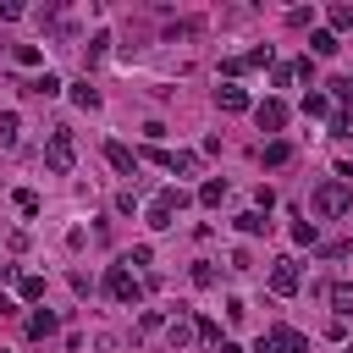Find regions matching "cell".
<instances>
[{
  "mask_svg": "<svg viewBox=\"0 0 353 353\" xmlns=\"http://www.w3.org/2000/svg\"><path fill=\"white\" fill-rule=\"evenodd\" d=\"M309 210H314V215H325V221H336V215H347V210H353V188L331 176V182H320V188L309 193Z\"/></svg>",
  "mask_w": 353,
  "mask_h": 353,
  "instance_id": "6da1fadb",
  "label": "cell"
},
{
  "mask_svg": "<svg viewBox=\"0 0 353 353\" xmlns=\"http://www.w3.org/2000/svg\"><path fill=\"white\" fill-rule=\"evenodd\" d=\"M188 204V193L182 188H160L154 199H149V210H143V221L154 226V232H165V226H176V210Z\"/></svg>",
  "mask_w": 353,
  "mask_h": 353,
  "instance_id": "7a4b0ae2",
  "label": "cell"
},
{
  "mask_svg": "<svg viewBox=\"0 0 353 353\" xmlns=\"http://www.w3.org/2000/svg\"><path fill=\"white\" fill-rule=\"evenodd\" d=\"M44 165H50L55 176H66V171L77 165V143H72V132H66V127H55V132H50V143H44Z\"/></svg>",
  "mask_w": 353,
  "mask_h": 353,
  "instance_id": "3957f363",
  "label": "cell"
},
{
  "mask_svg": "<svg viewBox=\"0 0 353 353\" xmlns=\"http://www.w3.org/2000/svg\"><path fill=\"white\" fill-rule=\"evenodd\" d=\"M303 347H309V336L292 331V325H270V331L254 342V353H303Z\"/></svg>",
  "mask_w": 353,
  "mask_h": 353,
  "instance_id": "277c9868",
  "label": "cell"
},
{
  "mask_svg": "<svg viewBox=\"0 0 353 353\" xmlns=\"http://www.w3.org/2000/svg\"><path fill=\"white\" fill-rule=\"evenodd\" d=\"M105 292H110L116 303H138V298H143V281H138L127 265H110V270H105Z\"/></svg>",
  "mask_w": 353,
  "mask_h": 353,
  "instance_id": "5b68a950",
  "label": "cell"
},
{
  "mask_svg": "<svg viewBox=\"0 0 353 353\" xmlns=\"http://www.w3.org/2000/svg\"><path fill=\"white\" fill-rule=\"evenodd\" d=\"M298 287H303L298 259H270V292H276V298H292Z\"/></svg>",
  "mask_w": 353,
  "mask_h": 353,
  "instance_id": "8992f818",
  "label": "cell"
},
{
  "mask_svg": "<svg viewBox=\"0 0 353 353\" xmlns=\"http://www.w3.org/2000/svg\"><path fill=\"white\" fill-rule=\"evenodd\" d=\"M254 66H270V44H254L248 55H232V61H221V72H226V77H237V72H254Z\"/></svg>",
  "mask_w": 353,
  "mask_h": 353,
  "instance_id": "52a82bcc",
  "label": "cell"
},
{
  "mask_svg": "<svg viewBox=\"0 0 353 353\" xmlns=\"http://www.w3.org/2000/svg\"><path fill=\"white\" fill-rule=\"evenodd\" d=\"M254 121H259V132H281L287 127V105L281 99H259L254 105Z\"/></svg>",
  "mask_w": 353,
  "mask_h": 353,
  "instance_id": "ba28073f",
  "label": "cell"
},
{
  "mask_svg": "<svg viewBox=\"0 0 353 353\" xmlns=\"http://www.w3.org/2000/svg\"><path fill=\"white\" fill-rule=\"evenodd\" d=\"M325 303L336 309V320H347V314H353V281H331V287H325Z\"/></svg>",
  "mask_w": 353,
  "mask_h": 353,
  "instance_id": "9c48e42d",
  "label": "cell"
},
{
  "mask_svg": "<svg viewBox=\"0 0 353 353\" xmlns=\"http://www.w3.org/2000/svg\"><path fill=\"white\" fill-rule=\"evenodd\" d=\"M215 105H221L226 116H237V110H248V94H243L237 83H221V88H215Z\"/></svg>",
  "mask_w": 353,
  "mask_h": 353,
  "instance_id": "30bf717a",
  "label": "cell"
},
{
  "mask_svg": "<svg viewBox=\"0 0 353 353\" xmlns=\"http://www.w3.org/2000/svg\"><path fill=\"white\" fill-rule=\"evenodd\" d=\"M105 160H110L121 176H138V154H132L127 143H105Z\"/></svg>",
  "mask_w": 353,
  "mask_h": 353,
  "instance_id": "8fae6325",
  "label": "cell"
},
{
  "mask_svg": "<svg viewBox=\"0 0 353 353\" xmlns=\"http://www.w3.org/2000/svg\"><path fill=\"white\" fill-rule=\"evenodd\" d=\"M165 342H171V347L182 353V347L193 342V320H188V314H176V320H165Z\"/></svg>",
  "mask_w": 353,
  "mask_h": 353,
  "instance_id": "7c38bea8",
  "label": "cell"
},
{
  "mask_svg": "<svg viewBox=\"0 0 353 353\" xmlns=\"http://www.w3.org/2000/svg\"><path fill=\"white\" fill-rule=\"evenodd\" d=\"M22 94H33V99H55V94H61V77H55V72H44V77L22 83Z\"/></svg>",
  "mask_w": 353,
  "mask_h": 353,
  "instance_id": "4fadbf2b",
  "label": "cell"
},
{
  "mask_svg": "<svg viewBox=\"0 0 353 353\" xmlns=\"http://www.w3.org/2000/svg\"><path fill=\"white\" fill-rule=\"evenodd\" d=\"M55 325H61V320H55L50 309H33V314H28V336H39V342H44V336H55Z\"/></svg>",
  "mask_w": 353,
  "mask_h": 353,
  "instance_id": "5bb4252c",
  "label": "cell"
},
{
  "mask_svg": "<svg viewBox=\"0 0 353 353\" xmlns=\"http://www.w3.org/2000/svg\"><path fill=\"white\" fill-rule=\"evenodd\" d=\"M309 50H314V55L325 61V55H336V50H342V39H336L331 28H320V33H309Z\"/></svg>",
  "mask_w": 353,
  "mask_h": 353,
  "instance_id": "9a60e30c",
  "label": "cell"
},
{
  "mask_svg": "<svg viewBox=\"0 0 353 353\" xmlns=\"http://www.w3.org/2000/svg\"><path fill=\"white\" fill-rule=\"evenodd\" d=\"M259 160H265V165H287V160H292V143H287V138H270V143L259 149Z\"/></svg>",
  "mask_w": 353,
  "mask_h": 353,
  "instance_id": "2e32d148",
  "label": "cell"
},
{
  "mask_svg": "<svg viewBox=\"0 0 353 353\" xmlns=\"http://www.w3.org/2000/svg\"><path fill=\"white\" fill-rule=\"evenodd\" d=\"M17 132H22V116L17 110H0V149H17Z\"/></svg>",
  "mask_w": 353,
  "mask_h": 353,
  "instance_id": "e0dca14e",
  "label": "cell"
},
{
  "mask_svg": "<svg viewBox=\"0 0 353 353\" xmlns=\"http://www.w3.org/2000/svg\"><path fill=\"white\" fill-rule=\"evenodd\" d=\"M72 105H83V110H99V88L83 77V83H72Z\"/></svg>",
  "mask_w": 353,
  "mask_h": 353,
  "instance_id": "ac0fdd59",
  "label": "cell"
},
{
  "mask_svg": "<svg viewBox=\"0 0 353 353\" xmlns=\"http://www.w3.org/2000/svg\"><path fill=\"white\" fill-rule=\"evenodd\" d=\"M221 199H226V182H221V176H210V182H199V204H210V210H215Z\"/></svg>",
  "mask_w": 353,
  "mask_h": 353,
  "instance_id": "d6986e66",
  "label": "cell"
},
{
  "mask_svg": "<svg viewBox=\"0 0 353 353\" xmlns=\"http://www.w3.org/2000/svg\"><path fill=\"white\" fill-rule=\"evenodd\" d=\"M265 226H270V221H265L259 210H243V215H237V232H243V237H259Z\"/></svg>",
  "mask_w": 353,
  "mask_h": 353,
  "instance_id": "ffe728a7",
  "label": "cell"
},
{
  "mask_svg": "<svg viewBox=\"0 0 353 353\" xmlns=\"http://www.w3.org/2000/svg\"><path fill=\"white\" fill-rule=\"evenodd\" d=\"M325 88H331V99H336V105H347V110H353V77H331Z\"/></svg>",
  "mask_w": 353,
  "mask_h": 353,
  "instance_id": "44dd1931",
  "label": "cell"
},
{
  "mask_svg": "<svg viewBox=\"0 0 353 353\" xmlns=\"http://www.w3.org/2000/svg\"><path fill=\"white\" fill-rule=\"evenodd\" d=\"M331 33H353V6H331Z\"/></svg>",
  "mask_w": 353,
  "mask_h": 353,
  "instance_id": "7402d4cb",
  "label": "cell"
},
{
  "mask_svg": "<svg viewBox=\"0 0 353 353\" xmlns=\"http://www.w3.org/2000/svg\"><path fill=\"white\" fill-rule=\"evenodd\" d=\"M303 116H331V94H303Z\"/></svg>",
  "mask_w": 353,
  "mask_h": 353,
  "instance_id": "603a6c76",
  "label": "cell"
},
{
  "mask_svg": "<svg viewBox=\"0 0 353 353\" xmlns=\"http://www.w3.org/2000/svg\"><path fill=\"white\" fill-rule=\"evenodd\" d=\"M17 292H22L28 303H39V298H44V276H22V281H17Z\"/></svg>",
  "mask_w": 353,
  "mask_h": 353,
  "instance_id": "cb8c5ba5",
  "label": "cell"
},
{
  "mask_svg": "<svg viewBox=\"0 0 353 353\" xmlns=\"http://www.w3.org/2000/svg\"><path fill=\"white\" fill-rule=\"evenodd\" d=\"M193 336H204V342H221V325H215L210 314H193Z\"/></svg>",
  "mask_w": 353,
  "mask_h": 353,
  "instance_id": "d4e9b609",
  "label": "cell"
},
{
  "mask_svg": "<svg viewBox=\"0 0 353 353\" xmlns=\"http://www.w3.org/2000/svg\"><path fill=\"white\" fill-rule=\"evenodd\" d=\"M331 138H353V110H336L331 116Z\"/></svg>",
  "mask_w": 353,
  "mask_h": 353,
  "instance_id": "484cf974",
  "label": "cell"
},
{
  "mask_svg": "<svg viewBox=\"0 0 353 353\" xmlns=\"http://www.w3.org/2000/svg\"><path fill=\"white\" fill-rule=\"evenodd\" d=\"M17 210H22V215H39V193H33V188H17Z\"/></svg>",
  "mask_w": 353,
  "mask_h": 353,
  "instance_id": "4316f807",
  "label": "cell"
},
{
  "mask_svg": "<svg viewBox=\"0 0 353 353\" xmlns=\"http://www.w3.org/2000/svg\"><path fill=\"white\" fill-rule=\"evenodd\" d=\"M11 55H17V66H39V44H17Z\"/></svg>",
  "mask_w": 353,
  "mask_h": 353,
  "instance_id": "83f0119b",
  "label": "cell"
},
{
  "mask_svg": "<svg viewBox=\"0 0 353 353\" xmlns=\"http://www.w3.org/2000/svg\"><path fill=\"white\" fill-rule=\"evenodd\" d=\"M105 50H110V33H94V39H88V61H99Z\"/></svg>",
  "mask_w": 353,
  "mask_h": 353,
  "instance_id": "f1b7e54d",
  "label": "cell"
},
{
  "mask_svg": "<svg viewBox=\"0 0 353 353\" xmlns=\"http://www.w3.org/2000/svg\"><path fill=\"white\" fill-rule=\"evenodd\" d=\"M270 83H276V88H287V83H292V66H287V61H276V66H270Z\"/></svg>",
  "mask_w": 353,
  "mask_h": 353,
  "instance_id": "f546056e",
  "label": "cell"
},
{
  "mask_svg": "<svg viewBox=\"0 0 353 353\" xmlns=\"http://www.w3.org/2000/svg\"><path fill=\"white\" fill-rule=\"evenodd\" d=\"M171 171H199V154H182V149H176V154H171Z\"/></svg>",
  "mask_w": 353,
  "mask_h": 353,
  "instance_id": "4dcf8cb0",
  "label": "cell"
},
{
  "mask_svg": "<svg viewBox=\"0 0 353 353\" xmlns=\"http://www.w3.org/2000/svg\"><path fill=\"white\" fill-rule=\"evenodd\" d=\"M149 259H154V248H149V243H138V248H132L121 265H149Z\"/></svg>",
  "mask_w": 353,
  "mask_h": 353,
  "instance_id": "1f68e13d",
  "label": "cell"
},
{
  "mask_svg": "<svg viewBox=\"0 0 353 353\" xmlns=\"http://www.w3.org/2000/svg\"><path fill=\"white\" fill-rule=\"evenodd\" d=\"M193 281H199V287H215V265L199 259V265H193Z\"/></svg>",
  "mask_w": 353,
  "mask_h": 353,
  "instance_id": "d6a6232c",
  "label": "cell"
},
{
  "mask_svg": "<svg viewBox=\"0 0 353 353\" xmlns=\"http://www.w3.org/2000/svg\"><path fill=\"white\" fill-rule=\"evenodd\" d=\"M292 237H298V243H314L320 232H314V221H298V226H292Z\"/></svg>",
  "mask_w": 353,
  "mask_h": 353,
  "instance_id": "836d02e7",
  "label": "cell"
},
{
  "mask_svg": "<svg viewBox=\"0 0 353 353\" xmlns=\"http://www.w3.org/2000/svg\"><path fill=\"white\" fill-rule=\"evenodd\" d=\"M17 17H22V6L17 0H0V22H17Z\"/></svg>",
  "mask_w": 353,
  "mask_h": 353,
  "instance_id": "e575fe53",
  "label": "cell"
},
{
  "mask_svg": "<svg viewBox=\"0 0 353 353\" xmlns=\"http://www.w3.org/2000/svg\"><path fill=\"white\" fill-rule=\"evenodd\" d=\"M215 353H243V347L237 342H215Z\"/></svg>",
  "mask_w": 353,
  "mask_h": 353,
  "instance_id": "d590c367",
  "label": "cell"
},
{
  "mask_svg": "<svg viewBox=\"0 0 353 353\" xmlns=\"http://www.w3.org/2000/svg\"><path fill=\"white\" fill-rule=\"evenodd\" d=\"M342 353H353V342H347V347H342Z\"/></svg>",
  "mask_w": 353,
  "mask_h": 353,
  "instance_id": "8d00e7d4",
  "label": "cell"
},
{
  "mask_svg": "<svg viewBox=\"0 0 353 353\" xmlns=\"http://www.w3.org/2000/svg\"><path fill=\"white\" fill-rule=\"evenodd\" d=\"M0 353H6V347H0Z\"/></svg>",
  "mask_w": 353,
  "mask_h": 353,
  "instance_id": "74e56055",
  "label": "cell"
},
{
  "mask_svg": "<svg viewBox=\"0 0 353 353\" xmlns=\"http://www.w3.org/2000/svg\"><path fill=\"white\" fill-rule=\"evenodd\" d=\"M0 270H6V265H0Z\"/></svg>",
  "mask_w": 353,
  "mask_h": 353,
  "instance_id": "f35d334b",
  "label": "cell"
}]
</instances>
